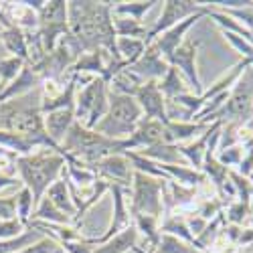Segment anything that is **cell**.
Instances as JSON below:
<instances>
[{"instance_id": "f1b7e54d", "label": "cell", "mask_w": 253, "mask_h": 253, "mask_svg": "<svg viewBox=\"0 0 253 253\" xmlns=\"http://www.w3.org/2000/svg\"><path fill=\"white\" fill-rule=\"evenodd\" d=\"M154 4H158V2H154V0H148V2H120L118 6L112 8V12L118 14V16H126V18H132V20L142 23L144 14L148 12Z\"/></svg>"}, {"instance_id": "603a6c76", "label": "cell", "mask_w": 253, "mask_h": 253, "mask_svg": "<svg viewBox=\"0 0 253 253\" xmlns=\"http://www.w3.org/2000/svg\"><path fill=\"white\" fill-rule=\"evenodd\" d=\"M31 221H43V223H53V225H69L71 217H67L65 213H61V211L47 197H43L41 203L37 205Z\"/></svg>"}, {"instance_id": "3957f363", "label": "cell", "mask_w": 253, "mask_h": 253, "mask_svg": "<svg viewBox=\"0 0 253 253\" xmlns=\"http://www.w3.org/2000/svg\"><path fill=\"white\" fill-rule=\"evenodd\" d=\"M130 152V140H114V138H105L93 130L83 128L79 122H73L69 128L65 140L61 142V154L63 156H71L85 166H91L108 156L114 154H126Z\"/></svg>"}, {"instance_id": "60d3db41", "label": "cell", "mask_w": 253, "mask_h": 253, "mask_svg": "<svg viewBox=\"0 0 253 253\" xmlns=\"http://www.w3.org/2000/svg\"><path fill=\"white\" fill-rule=\"evenodd\" d=\"M253 168V140L249 142V156L245 160H241V172L243 174H249Z\"/></svg>"}, {"instance_id": "30bf717a", "label": "cell", "mask_w": 253, "mask_h": 253, "mask_svg": "<svg viewBox=\"0 0 253 253\" xmlns=\"http://www.w3.org/2000/svg\"><path fill=\"white\" fill-rule=\"evenodd\" d=\"M91 170L97 174V176H103V178H110L112 182L110 184H120V186H128L132 176H134V166L132 162L126 158V154H114V156H108L103 158L91 166Z\"/></svg>"}, {"instance_id": "f35d334b", "label": "cell", "mask_w": 253, "mask_h": 253, "mask_svg": "<svg viewBox=\"0 0 253 253\" xmlns=\"http://www.w3.org/2000/svg\"><path fill=\"white\" fill-rule=\"evenodd\" d=\"M247 213V203H237L233 207H229V221L231 223H241Z\"/></svg>"}, {"instance_id": "d4e9b609", "label": "cell", "mask_w": 253, "mask_h": 253, "mask_svg": "<svg viewBox=\"0 0 253 253\" xmlns=\"http://www.w3.org/2000/svg\"><path fill=\"white\" fill-rule=\"evenodd\" d=\"M132 221H134V227L138 229V233H142L148 243L152 245L150 249H154L160 241V225H158V219L156 217H150V215H132Z\"/></svg>"}, {"instance_id": "6da1fadb", "label": "cell", "mask_w": 253, "mask_h": 253, "mask_svg": "<svg viewBox=\"0 0 253 253\" xmlns=\"http://www.w3.org/2000/svg\"><path fill=\"white\" fill-rule=\"evenodd\" d=\"M112 2H67L69 33L77 41L83 53L103 49L120 59L116 47V31L112 20Z\"/></svg>"}, {"instance_id": "8992f818", "label": "cell", "mask_w": 253, "mask_h": 253, "mask_svg": "<svg viewBox=\"0 0 253 253\" xmlns=\"http://www.w3.org/2000/svg\"><path fill=\"white\" fill-rule=\"evenodd\" d=\"M132 186H134V191H132L130 213L132 215H150V217L160 219V215L164 213L162 191L166 186V180L134 170Z\"/></svg>"}, {"instance_id": "836d02e7", "label": "cell", "mask_w": 253, "mask_h": 253, "mask_svg": "<svg viewBox=\"0 0 253 253\" xmlns=\"http://www.w3.org/2000/svg\"><path fill=\"white\" fill-rule=\"evenodd\" d=\"M61 251H63V249L57 247V243H55L53 239L43 237L41 241L29 245V247H25V249H20V251H16V253H61Z\"/></svg>"}, {"instance_id": "9c48e42d", "label": "cell", "mask_w": 253, "mask_h": 253, "mask_svg": "<svg viewBox=\"0 0 253 253\" xmlns=\"http://www.w3.org/2000/svg\"><path fill=\"white\" fill-rule=\"evenodd\" d=\"M201 45V41H193V39H186L180 43V47L174 51L172 59H170V67L180 69L186 79L191 81V85L197 93V97L203 95V85H201V79L197 73V49Z\"/></svg>"}, {"instance_id": "ac0fdd59", "label": "cell", "mask_w": 253, "mask_h": 253, "mask_svg": "<svg viewBox=\"0 0 253 253\" xmlns=\"http://www.w3.org/2000/svg\"><path fill=\"white\" fill-rule=\"evenodd\" d=\"M63 178L55 180L49 191L45 193V197L61 211L65 213L67 217H71V223H73V217H75V207H73V201H71V193H69V182H67V174H65V168H63Z\"/></svg>"}, {"instance_id": "d6a6232c", "label": "cell", "mask_w": 253, "mask_h": 253, "mask_svg": "<svg viewBox=\"0 0 253 253\" xmlns=\"http://www.w3.org/2000/svg\"><path fill=\"white\" fill-rule=\"evenodd\" d=\"M25 225L20 223L18 219H10V221H0V241H8L14 239L18 235L25 233Z\"/></svg>"}, {"instance_id": "484cf974", "label": "cell", "mask_w": 253, "mask_h": 253, "mask_svg": "<svg viewBox=\"0 0 253 253\" xmlns=\"http://www.w3.org/2000/svg\"><path fill=\"white\" fill-rule=\"evenodd\" d=\"M158 89H160V93H162L164 97H168V99H174V97H178V95H184V93H186V87H184L182 79L178 77V69H174V67L168 69L166 75L158 81Z\"/></svg>"}, {"instance_id": "277c9868", "label": "cell", "mask_w": 253, "mask_h": 253, "mask_svg": "<svg viewBox=\"0 0 253 253\" xmlns=\"http://www.w3.org/2000/svg\"><path fill=\"white\" fill-rule=\"evenodd\" d=\"M110 97V108L108 114L101 118V122L93 128V132L105 136V138H114V140H126L130 138L138 124L142 120V108L138 101L130 95H120V93H108Z\"/></svg>"}, {"instance_id": "74e56055", "label": "cell", "mask_w": 253, "mask_h": 253, "mask_svg": "<svg viewBox=\"0 0 253 253\" xmlns=\"http://www.w3.org/2000/svg\"><path fill=\"white\" fill-rule=\"evenodd\" d=\"M61 249L67 251V253H93V247L85 245L83 241H67V243H61Z\"/></svg>"}, {"instance_id": "44dd1931", "label": "cell", "mask_w": 253, "mask_h": 253, "mask_svg": "<svg viewBox=\"0 0 253 253\" xmlns=\"http://www.w3.org/2000/svg\"><path fill=\"white\" fill-rule=\"evenodd\" d=\"M136 241H138V229L134 225H130L128 229L118 233L116 237H112L110 241L97 245L93 249V253H126L136 247Z\"/></svg>"}, {"instance_id": "83f0119b", "label": "cell", "mask_w": 253, "mask_h": 253, "mask_svg": "<svg viewBox=\"0 0 253 253\" xmlns=\"http://www.w3.org/2000/svg\"><path fill=\"white\" fill-rule=\"evenodd\" d=\"M150 253H199V249L191 247L188 243H184L182 239H178L174 235L160 233V241Z\"/></svg>"}, {"instance_id": "ba28073f", "label": "cell", "mask_w": 253, "mask_h": 253, "mask_svg": "<svg viewBox=\"0 0 253 253\" xmlns=\"http://www.w3.org/2000/svg\"><path fill=\"white\" fill-rule=\"evenodd\" d=\"M205 8L199 4V2H184V0H168V2H164V10L160 14V18L154 23L152 29H148V33H146L144 37V45L148 47L150 43H154V41L166 33L168 29H172L174 25L182 23L184 18L193 16V14H199L203 12Z\"/></svg>"}, {"instance_id": "b9f144b4", "label": "cell", "mask_w": 253, "mask_h": 253, "mask_svg": "<svg viewBox=\"0 0 253 253\" xmlns=\"http://www.w3.org/2000/svg\"><path fill=\"white\" fill-rule=\"evenodd\" d=\"M0 158H16V156H14V154H10L8 150H4L2 146H0Z\"/></svg>"}, {"instance_id": "4dcf8cb0", "label": "cell", "mask_w": 253, "mask_h": 253, "mask_svg": "<svg viewBox=\"0 0 253 253\" xmlns=\"http://www.w3.org/2000/svg\"><path fill=\"white\" fill-rule=\"evenodd\" d=\"M25 65H27V63L16 59V57H4L2 61H0V87L4 89L8 83H12L18 77V73L23 71ZM2 89H0V91H2Z\"/></svg>"}, {"instance_id": "52a82bcc", "label": "cell", "mask_w": 253, "mask_h": 253, "mask_svg": "<svg viewBox=\"0 0 253 253\" xmlns=\"http://www.w3.org/2000/svg\"><path fill=\"white\" fill-rule=\"evenodd\" d=\"M41 43L45 47V53H51L61 37L69 35V14L67 2L63 0H49L45 2L43 10L39 12V29H37Z\"/></svg>"}, {"instance_id": "ab89813d", "label": "cell", "mask_w": 253, "mask_h": 253, "mask_svg": "<svg viewBox=\"0 0 253 253\" xmlns=\"http://www.w3.org/2000/svg\"><path fill=\"white\" fill-rule=\"evenodd\" d=\"M20 180L16 178V176H10V174H6V172H2L0 170V191H4V188H10V186H14V184H18Z\"/></svg>"}, {"instance_id": "5b68a950", "label": "cell", "mask_w": 253, "mask_h": 253, "mask_svg": "<svg viewBox=\"0 0 253 253\" xmlns=\"http://www.w3.org/2000/svg\"><path fill=\"white\" fill-rule=\"evenodd\" d=\"M110 97H108V83L101 77H93L87 85L75 95V122L83 128L93 130L108 114Z\"/></svg>"}, {"instance_id": "e575fe53", "label": "cell", "mask_w": 253, "mask_h": 253, "mask_svg": "<svg viewBox=\"0 0 253 253\" xmlns=\"http://www.w3.org/2000/svg\"><path fill=\"white\" fill-rule=\"evenodd\" d=\"M16 219V197H0V221Z\"/></svg>"}, {"instance_id": "7402d4cb", "label": "cell", "mask_w": 253, "mask_h": 253, "mask_svg": "<svg viewBox=\"0 0 253 253\" xmlns=\"http://www.w3.org/2000/svg\"><path fill=\"white\" fill-rule=\"evenodd\" d=\"M138 154H142L148 160H158V164H180L182 162V156L176 150V146L174 144H164V142L154 144V146H150V148H144Z\"/></svg>"}, {"instance_id": "4316f807", "label": "cell", "mask_w": 253, "mask_h": 253, "mask_svg": "<svg viewBox=\"0 0 253 253\" xmlns=\"http://www.w3.org/2000/svg\"><path fill=\"white\" fill-rule=\"evenodd\" d=\"M114 31H116V37H128V39H142L146 37L148 29H146L142 23L138 20H132V18H126V16H118L114 20Z\"/></svg>"}, {"instance_id": "8fae6325", "label": "cell", "mask_w": 253, "mask_h": 253, "mask_svg": "<svg viewBox=\"0 0 253 253\" xmlns=\"http://www.w3.org/2000/svg\"><path fill=\"white\" fill-rule=\"evenodd\" d=\"M134 99L138 101V105L142 108V114L148 120H156L162 126H166L170 122L166 114V105H164V95L158 89V81H146L144 85L138 89V93L134 95Z\"/></svg>"}, {"instance_id": "4fadbf2b", "label": "cell", "mask_w": 253, "mask_h": 253, "mask_svg": "<svg viewBox=\"0 0 253 253\" xmlns=\"http://www.w3.org/2000/svg\"><path fill=\"white\" fill-rule=\"evenodd\" d=\"M168 69H170V65H168V63L162 59V55L152 45L146 47L144 55L134 63V65L128 67V71H132L144 83L146 81H158V79H162Z\"/></svg>"}, {"instance_id": "d6986e66", "label": "cell", "mask_w": 253, "mask_h": 253, "mask_svg": "<svg viewBox=\"0 0 253 253\" xmlns=\"http://www.w3.org/2000/svg\"><path fill=\"white\" fill-rule=\"evenodd\" d=\"M0 41H2L4 51L10 53V57H16L20 61L29 63V47H27V33L18 27H8L2 29V35H0Z\"/></svg>"}, {"instance_id": "e0dca14e", "label": "cell", "mask_w": 253, "mask_h": 253, "mask_svg": "<svg viewBox=\"0 0 253 253\" xmlns=\"http://www.w3.org/2000/svg\"><path fill=\"white\" fill-rule=\"evenodd\" d=\"M219 128H221V122H215L207 132H203V136L197 142L188 144V146H176V150L180 152V156L186 158L191 166H195V170H201L203 168V160H205V152H207V142L213 138V134Z\"/></svg>"}, {"instance_id": "7a4b0ae2", "label": "cell", "mask_w": 253, "mask_h": 253, "mask_svg": "<svg viewBox=\"0 0 253 253\" xmlns=\"http://www.w3.org/2000/svg\"><path fill=\"white\" fill-rule=\"evenodd\" d=\"M65 164H67L65 156L51 148H39L33 154L14 158L18 180L31 191L35 209L41 203V199L45 197V193L49 191V186L55 180H59Z\"/></svg>"}, {"instance_id": "8d00e7d4", "label": "cell", "mask_w": 253, "mask_h": 253, "mask_svg": "<svg viewBox=\"0 0 253 253\" xmlns=\"http://www.w3.org/2000/svg\"><path fill=\"white\" fill-rule=\"evenodd\" d=\"M223 35H225L227 41H231V45H233L235 49H239L243 55H247V59H253V47L247 43V41H243L241 37H237V35H233V33H229V31H225Z\"/></svg>"}, {"instance_id": "f546056e", "label": "cell", "mask_w": 253, "mask_h": 253, "mask_svg": "<svg viewBox=\"0 0 253 253\" xmlns=\"http://www.w3.org/2000/svg\"><path fill=\"white\" fill-rule=\"evenodd\" d=\"M35 213V203H33V195L27 186H23L16 193V219L23 223L25 227H29L31 217Z\"/></svg>"}, {"instance_id": "7c38bea8", "label": "cell", "mask_w": 253, "mask_h": 253, "mask_svg": "<svg viewBox=\"0 0 253 253\" xmlns=\"http://www.w3.org/2000/svg\"><path fill=\"white\" fill-rule=\"evenodd\" d=\"M205 8V6H203ZM207 14V8L203 10V12H199V14H193V16H188V18H184L182 23H178V25H174L172 29H168L166 33H162L154 43H150L160 55H162V59L170 65V59H172V55H174V51L180 47V43L184 41V33L191 29L199 18H203Z\"/></svg>"}, {"instance_id": "7bdbcfd3", "label": "cell", "mask_w": 253, "mask_h": 253, "mask_svg": "<svg viewBox=\"0 0 253 253\" xmlns=\"http://www.w3.org/2000/svg\"><path fill=\"white\" fill-rule=\"evenodd\" d=\"M0 35H2V27H0ZM2 53H4V47H2V41H0V61L4 59V57H2Z\"/></svg>"}, {"instance_id": "5bb4252c", "label": "cell", "mask_w": 253, "mask_h": 253, "mask_svg": "<svg viewBox=\"0 0 253 253\" xmlns=\"http://www.w3.org/2000/svg\"><path fill=\"white\" fill-rule=\"evenodd\" d=\"M41 85H43V79H41L33 69L31 65L27 63V65L23 67V71L18 73V77L8 83V85L0 91V103H4V101H10V99H16V97H23L35 89H39Z\"/></svg>"}, {"instance_id": "9a60e30c", "label": "cell", "mask_w": 253, "mask_h": 253, "mask_svg": "<svg viewBox=\"0 0 253 253\" xmlns=\"http://www.w3.org/2000/svg\"><path fill=\"white\" fill-rule=\"evenodd\" d=\"M130 140V150L134 152L136 148H150L154 144L164 142V126L156 120H148V118H142L136 132L128 138Z\"/></svg>"}, {"instance_id": "cb8c5ba5", "label": "cell", "mask_w": 253, "mask_h": 253, "mask_svg": "<svg viewBox=\"0 0 253 253\" xmlns=\"http://www.w3.org/2000/svg\"><path fill=\"white\" fill-rule=\"evenodd\" d=\"M116 47H118L120 59L126 61L128 65H134V63L146 51V45H144L142 39H128V37H118L116 39Z\"/></svg>"}, {"instance_id": "ee69618b", "label": "cell", "mask_w": 253, "mask_h": 253, "mask_svg": "<svg viewBox=\"0 0 253 253\" xmlns=\"http://www.w3.org/2000/svg\"><path fill=\"white\" fill-rule=\"evenodd\" d=\"M0 89H2V87H0Z\"/></svg>"}, {"instance_id": "ffe728a7", "label": "cell", "mask_w": 253, "mask_h": 253, "mask_svg": "<svg viewBox=\"0 0 253 253\" xmlns=\"http://www.w3.org/2000/svg\"><path fill=\"white\" fill-rule=\"evenodd\" d=\"M211 124H199V122H174L170 120L164 126V144H174L180 140L193 138L197 132H207Z\"/></svg>"}, {"instance_id": "1f68e13d", "label": "cell", "mask_w": 253, "mask_h": 253, "mask_svg": "<svg viewBox=\"0 0 253 253\" xmlns=\"http://www.w3.org/2000/svg\"><path fill=\"white\" fill-rule=\"evenodd\" d=\"M65 174L73 184H81V186H93V182L97 180V174L87 168L85 164L83 166H73V164H65Z\"/></svg>"}, {"instance_id": "2e32d148", "label": "cell", "mask_w": 253, "mask_h": 253, "mask_svg": "<svg viewBox=\"0 0 253 253\" xmlns=\"http://www.w3.org/2000/svg\"><path fill=\"white\" fill-rule=\"evenodd\" d=\"M45 130L49 134V138L61 146V142L65 140L69 128L75 122V108H67V110H57L51 114H45Z\"/></svg>"}, {"instance_id": "d590c367", "label": "cell", "mask_w": 253, "mask_h": 253, "mask_svg": "<svg viewBox=\"0 0 253 253\" xmlns=\"http://www.w3.org/2000/svg\"><path fill=\"white\" fill-rule=\"evenodd\" d=\"M215 158H217V162L223 164L225 168H229L231 164H241V152H239V148L223 150V152H219Z\"/></svg>"}]
</instances>
